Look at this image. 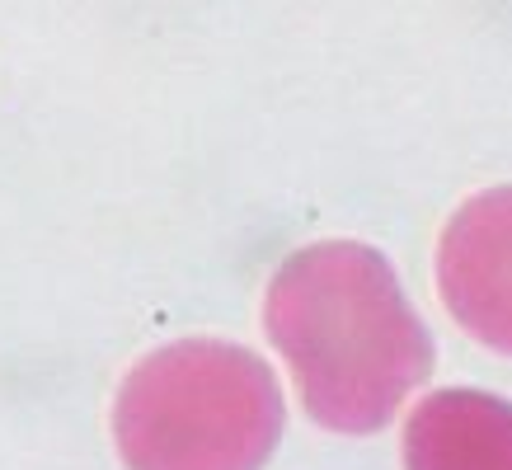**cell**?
Returning a JSON list of instances; mask_svg holds the SVG:
<instances>
[{"instance_id": "2", "label": "cell", "mask_w": 512, "mask_h": 470, "mask_svg": "<svg viewBox=\"0 0 512 470\" xmlns=\"http://www.w3.org/2000/svg\"><path fill=\"white\" fill-rule=\"evenodd\" d=\"M127 470H264L282 438V391L259 353L221 339L156 348L113 400Z\"/></svg>"}, {"instance_id": "4", "label": "cell", "mask_w": 512, "mask_h": 470, "mask_svg": "<svg viewBox=\"0 0 512 470\" xmlns=\"http://www.w3.org/2000/svg\"><path fill=\"white\" fill-rule=\"evenodd\" d=\"M404 470H512V405L484 391L428 395L404 428Z\"/></svg>"}, {"instance_id": "1", "label": "cell", "mask_w": 512, "mask_h": 470, "mask_svg": "<svg viewBox=\"0 0 512 470\" xmlns=\"http://www.w3.org/2000/svg\"><path fill=\"white\" fill-rule=\"evenodd\" d=\"M268 339L306 414L334 433H376L433 372V339L395 268L357 240L296 250L268 282Z\"/></svg>"}, {"instance_id": "3", "label": "cell", "mask_w": 512, "mask_h": 470, "mask_svg": "<svg viewBox=\"0 0 512 470\" xmlns=\"http://www.w3.org/2000/svg\"><path fill=\"white\" fill-rule=\"evenodd\" d=\"M437 287L461 329L512 358V184L456 207L437 240Z\"/></svg>"}]
</instances>
